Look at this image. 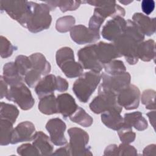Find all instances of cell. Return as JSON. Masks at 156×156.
<instances>
[{
  "instance_id": "cell-1",
  "label": "cell",
  "mask_w": 156,
  "mask_h": 156,
  "mask_svg": "<svg viewBox=\"0 0 156 156\" xmlns=\"http://www.w3.org/2000/svg\"><path fill=\"white\" fill-rule=\"evenodd\" d=\"M29 15L26 27L32 33H38L49 28L52 17L49 6L46 3L38 4L29 1Z\"/></svg>"
},
{
  "instance_id": "cell-2",
  "label": "cell",
  "mask_w": 156,
  "mask_h": 156,
  "mask_svg": "<svg viewBox=\"0 0 156 156\" xmlns=\"http://www.w3.org/2000/svg\"><path fill=\"white\" fill-rule=\"evenodd\" d=\"M101 80V75L99 73L91 71L86 72L74 82L73 91L80 102L86 103L95 91Z\"/></svg>"
},
{
  "instance_id": "cell-3",
  "label": "cell",
  "mask_w": 156,
  "mask_h": 156,
  "mask_svg": "<svg viewBox=\"0 0 156 156\" xmlns=\"http://www.w3.org/2000/svg\"><path fill=\"white\" fill-rule=\"evenodd\" d=\"M55 60L57 66L67 77L76 78L82 74L83 67L80 63L75 61L74 52L71 48L59 49L56 52Z\"/></svg>"
},
{
  "instance_id": "cell-4",
  "label": "cell",
  "mask_w": 156,
  "mask_h": 156,
  "mask_svg": "<svg viewBox=\"0 0 156 156\" xmlns=\"http://www.w3.org/2000/svg\"><path fill=\"white\" fill-rule=\"evenodd\" d=\"M101 79L102 82L99 87L98 93H107L117 95L130 84L131 76L128 72L116 75H110L104 72L101 74Z\"/></svg>"
},
{
  "instance_id": "cell-5",
  "label": "cell",
  "mask_w": 156,
  "mask_h": 156,
  "mask_svg": "<svg viewBox=\"0 0 156 156\" xmlns=\"http://www.w3.org/2000/svg\"><path fill=\"white\" fill-rule=\"evenodd\" d=\"M121 57H124L127 62L133 65L138 62V46L140 44L131 36L123 34L118 37L113 43Z\"/></svg>"
},
{
  "instance_id": "cell-6",
  "label": "cell",
  "mask_w": 156,
  "mask_h": 156,
  "mask_svg": "<svg viewBox=\"0 0 156 156\" xmlns=\"http://www.w3.org/2000/svg\"><path fill=\"white\" fill-rule=\"evenodd\" d=\"M69 136L71 155H92L90 147H87L89 141L88 134L83 129L78 127H71L68 130Z\"/></svg>"
},
{
  "instance_id": "cell-7",
  "label": "cell",
  "mask_w": 156,
  "mask_h": 156,
  "mask_svg": "<svg viewBox=\"0 0 156 156\" xmlns=\"http://www.w3.org/2000/svg\"><path fill=\"white\" fill-rule=\"evenodd\" d=\"M27 1H0L2 11L5 12L13 20L16 21L23 27H26L29 15V4Z\"/></svg>"
},
{
  "instance_id": "cell-8",
  "label": "cell",
  "mask_w": 156,
  "mask_h": 156,
  "mask_svg": "<svg viewBox=\"0 0 156 156\" xmlns=\"http://www.w3.org/2000/svg\"><path fill=\"white\" fill-rule=\"evenodd\" d=\"M5 98L16 103L23 110H30L35 104L30 90L24 83L10 87Z\"/></svg>"
},
{
  "instance_id": "cell-9",
  "label": "cell",
  "mask_w": 156,
  "mask_h": 156,
  "mask_svg": "<svg viewBox=\"0 0 156 156\" xmlns=\"http://www.w3.org/2000/svg\"><path fill=\"white\" fill-rule=\"evenodd\" d=\"M90 110L96 114L105 112L116 110L121 112L122 107L118 103L117 95L107 93H98L89 105Z\"/></svg>"
},
{
  "instance_id": "cell-10",
  "label": "cell",
  "mask_w": 156,
  "mask_h": 156,
  "mask_svg": "<svg viewBox=\"0 0 156 156\" xmlns=\"http://www.w3.org/2000/svg\"><path fill=\"white\" fill-rule=\"evenodd\" d=\"M82 3H87L95 6L94 12L104 20L108 17H123L126 12L124 8L116 4L115 1H85Z\"/></svg>"
},
{
  "instance_id": "cell-11",
  "label": "cell",
  "mask_w": 156,
  "mask_h": 156,
  "mask_svg": "<svg viewBox=\"0 0 156 156\" xmlns=\"http://www.w3.org/2000/svg\"><path fill=\"white\" fill-rule=\"evenodd\" d=\"M77 56L79 63L85 69L99 73L104 68V65L98 58L95 44L81 48L77 52Z\"/></svg>"
},
{
  "instance_id": "cell-12",
  "label": "cell",
  "mask_w": 156,
  "mask_h": 156,
  "mask_svg": "<svg viewBox=\"0 0 156 156\" xmlns=\"http://www.w3.org/2000/svg\"><path fill=\"white\" fill-rule=\"evenodd\" d=\"M140 91L133 84H129L117 94L119 105L126 110H134L138 107L140 99Z\"/></svg>"
},
{
  "instance_id": "cell-13",
  "label": "cell",
  "mask_w": 156,
  "mask_h": 156,
  "mask_svg": "<svg viewBox=\"0 0 156 156\" xmlns=\"http://www.w3.org/2000/svg\"><path fill=\"white\" fill-rule=\"evenodd\" d=\"M66 125L58 118L49 119L46 124V129L50 135V139L52 144L62 146L67 144V140L65 136Z\"/></svg>"
},
{
  "instance_id": "cell-14",
  "label": "cell",
  "mask_w": 156,
  "mask_h": 156,
  "mask_svg": "<svg viewBox=\"0 0 156 156\" xmlns=\"http://www.w3.org/2000/svg\"><path fill=\"white\" fill-rule=\"evenodd\" d=\"M69 32L73 41L78 44H91L100 38L99 32L91 30L82 24L74 26Z\"/></svg>"
},
{
  "instance_id": "cell-15",
  "label": "cell",
  "mask_w": 156,
  "mask_h": 156,
  "mask_svg": "<svg viewBox=\"0 0 156 156\" xmlns=\"http://www.w3.org/2000/svg\"><path fill=\"white\" fill-rule=\"evenodd\" d=\"M126 27V21L121 16H115L108 20L103 26L101 34L108 41H113L124 34Z\"/></svg>"
},
{
  "instance_id": "cell-16",
  "label": "cell",
  "mask_w": 156,
  "mask_h": 156,
  "mask_svg": "<svg viewBox=\"0 0 156 156\" xmlns=\"http://www.w3.org/2000/svg\"><path fill=\"white\" fill-rule=\"evenodd\" d=\"M35 133V127L32 122L23 121L13 129L10 143L15 144L18 143L32 141Z\"/></svg>"
},
{
  "instance_id": "cell-17",
  "label": "cell",
  "mask_w": 156,
  "mask_h": 156,
  "mask_svg": "<svg viewBox=\"0 0 156 156\" xmlns=\"http://www.w3.org/2000/svg\"><path fill=\"white\" fill-rule=\"evenodd\" d=\"M95 48L98 58L103 65L116 58L121 57L115 45L112 43L100 41L95 44Z\"/></svg>"
},
{
  "instance_id": "cell-18",
  "label": "cell",
  "mask_w": 156,
  "mask_h": 156,
  "mask_svg": "<svg viewBox=\"0 0 156 156\" xmlns=\"http://www.w3.org/2000/svg\"><path fill=\"white\" fill-rule=\"evenodd\" d=\"M58 113L65 119L69 118L77 110V105L74 98L68 93H62L57 97Z\"/></svg>"
},
{
  "instance_id": "cell-19",
  "label": "cell",
  "mask_w": 156,
  "mask_h": 156,
  "mask_svg": "<svg viewBox=\"0 0 156 156\" xmlns=\"http://www.w3.org/2000/svg\"><path fill=\"white\" fill-rule=\"evenodd\" d=\"M57 90V76L48 74L44 76L35 87V91L39 99L54 94Z\"/></svg>"
},
{
  "instance_id": "cell-20",
  "label": "cell",
  "mask_w": 156,
  "mask_h": 156,
  "mask_svg": "<svg viewBox=\"0 0 156 156\" xmlns=\"http://www.w3.org/2000/svg\"><path fill=\"white\" fill-rule=\"evenodd\" d=\"M29 57L32 64L30 71L41 77L49 74L51 70V66L41 53H34Z\"/></svg>"
},
{
  "instance_id": "cell-21",
  "label": "cell",
  "mask_w": 156,
  "mask_h": 156,
  "mask_svg": "<svg viewBox=\"0 0 156 156\" xmlns=\"http://www.w3.org/2000/svg\"><path fill=\"white\" fill-rule=\"evenodd\" d=\"M132 21L137 25L144 35L151 36L155 32V18H150L141 13H135Z\"/></svg>"
},
{
  "instance_id": "cell-22",
  "label": "cell",
  "mask_w": 156,
  "mask_h": 156,
  "mask_svg": "<svg viewBox=\"0 0 156 156\" xmlns=\"http://www.w3.org/2000/svg\"><path fill=\"white\" fill-rule=\"evenodd\" d=\"M32 144L38 150L41 155L52 154L54 147L49 136L42 131L35 132L32 139Z\"/></svg>"
},
{
  "instance_id": "cell-23",
  "label": "cell",
  "mask_w": 156,
  "mask_h": 156,
  "mask_svg": "<svg viewBox=\"0 0 156 156\" xmlns=\"http://www.w3.org/2000/svg\"><path fill=\"white\" fill-rule=\"evenodd\" d=\"M2 77L10 87L23 83L24 77L20 74L15 62H8L3 66Z\"/></svg>"
},
{
  "instance_id": "cell-24",
  "label": "cell",
  "mask_w": 156,
  "mask_h": 156,
  "mask_svg": "<svg viewBox=\"0 0 156 156\" xmlns=\"http://www.w3.org/2000/svg\"><path fill=\"white\" fill-rule=\"evenodd\" d=\"M101 121L106 127L114 130H119L124 123L121 112L116 110H111L102 113Z\"/></svg>"
},
{
  "instance_id": "cell-25",
  "label": "cell",
  "mask_w": 156,
  "mask_h": 156,
  "mask_svg": "<svg viewBox=\"0 0 156 156\" xmlns=\"http://www.w3.org/2000/svg\"><path fill=\"white\" fill-rule=\"evenodd\" d=\"M124 124L129 127H133L139 131L146 130L148 127L146 119L143 117L141 112H134L126 113L123 118Z\"/></svg>"
},
{
  "instance_id": "cell-26",
  "label": "cell",
  "mask_w": 156,
  "mask_h": 156,
  "mask_svg": "<svg viewBox=\"0 0 156 156\" xmlns=\"http://www.w3.org/2000/svg\"><path fill=\"white\" fill-rule=\"evenodd\" d=\"M138 57L144 62H150L155 58V43L153 40L143 41L138 46Z\"/></svg>"
},
{
  "instance_id": "cell-27",
  "label": "cell",
  "mask_w": 156,
  "mask_h": 156,
  "mask_svg": "<svg viewBox=\"0 0 156 156\" xmlns=\"http://www.w3.org/2000/svg\"><path fill=\"white\" fill-rule=\"evenodd\" d=\"M38 107L41 113L44 115H51L58 113L57 98H55L54 94H51L40 99Z\"/></svg>"
},
{
  "instance_id": "cell-28",
  "label": "cell",
  "mask_w": 156,
  "mask_h": 156,
  "mask_svg": "<svg viewBox=\"0 0 156 156\" xmlns=\"http://www.w3.org/2000/svg\"><path fill=\"white\" fill-rule=\"evenodd\" d=\"M44 3L47 4L51 11L54 10L56 7H58L62 12H66L67 11L76 10L78 9L82 3L80 1H45Z\"/></svg>"
},
{
  "instance_id": "cell-29",
  "label": "cell",
  "mask_w": 156,
  "mask_h": 156,
  "mask_svg": "<svg viewBox=\"0 0 156 156\" xmlns=\"http://www.w3.org/2000/svg\"><path fill=\"white\" fill-rule=\"evenodd\" d=\"M19 115V110L17 107L10 104L1 102L0 104V118L2 119H5L10 121L13 124L16 122V120Z\"/></svg>"
},
{
  "instance_id": "cell-30",
  "label": "cell",
  "mask_w": 156,
  "mask_h": 156,
  "mask_svg": "<svg viewBox=\"0 0 156 156\" xmlns=\"http://www.w3.org/2000/svg\"><path fill=\"white\" fill-rule=\"evenodd\" d=\"M69 118L71 121L84 127L91 126L93 122L92 117L79 106H78L76 112Z\"/></svg>"
},
{
  "instance_id": "cell-31",
  "label": "cell",
  "mask_w": 156,
  "mask_h": 156,
  "mask_svg": "<svg viewBox=\"0 0 156 156\" xmlns=\"http://www.w3.org/2000/svg\"><path fill=\"white\" fill-rule=\"evenodd\" d=\"M13 123L5 119H1L0 128H1V146H7L10 143L12 134L13 130Z\"/></svg>"
},
{
  "instance_id": "cell-32",
  "label": "cell",
  "mask_w": 156,
  "mask_h": 156,
  "mask_svg": "<svg viewBox=\"0 0 156 156\" xmlns=\"http://www.w3.org/2000/svg\"><path fill=\"white\" fill-rule=\"evenodd\" d=\"M76 23L75 18L73 16L67 15L59 18L55 24L56 30L61 33H65L71 30Z\"/></svg>"
},
{
  "instance_id": "cell-33",
  "label": "cell",
  "mask_w": 156,
  "mask_h": 156,
  "mask_svg": "<svg viewBox=\"0 0 156 156\" xmlns=\"http://www.w3.org/2000/svg\"><path fill=\"white\" fill-rule=\"evenodd\" d=\"M135 39L139 43L144 40V35L137 26V25L131 20L126 21V27L124 32Z\"/></svg>"
},
{
  "instance_id": "cell-34",
  "label": "cell",
  "mask_w": 156,
  "mask_h": 156,
  "mask_svg": "<svg viewBox=\"0 0 156 156\" xmlns=\"http://www.w3.org/2000/svg\"><path fill=\"white\" fill-rule=\"evenodd\" d=\"M105 73L110 75H116L126 72V68L122 61L113 60L104 65Z\"/></svg>"
},
{
  "instance_id": "cell-35",
  "label": "cell",
  "mask_w": 156,
  "mask_h": 156,
  "mask_svg": "<svg viewBox=\"0 0 156 156\" xmlns=\"http://www.w3.org/2000/svg\"><path fill=\"white\" fill-rule=\"evenodd\" d=\"M15 63L18 69L19 73L24 79L26 74L31 69L32 66L29 57L23 55H19L16 57Z\"/></svg>"
},
{
  "instance_id": "cell-36",
  "label": "cell",
  "mask_w": 156,
  "mask_h": 156,
  "mask_svg": "<svg viewBox=\"0 0 156 156\" xmlns=\"http://www.w3.org/2000/svg\"><path fill=\"white\" fill-rule=\"evenodd\" d=\"M120 140L123 143L130 144L133 142L136 138V133L133 132L132 127L124 125L117 130Z\"/></svg>"
},
{
  "instance_id": "cell-37",
  "label": "cell",
  "mask_w": 156,
  "mask_h": 156,
  "mask_svg": "<svg viewBox=\"0 0 156 156\" xmlns=\"http://www.w3.org/2000/svg\"><path fill=\"white\" fill-rule=\"evenodd\" d=\"M141 97V102L145 105L146 109L155 110V91L154 90L148 89L144 90Z\"/></svg>"
},
{
  "instance_id": "cell-38",
  "label": "cell",
  "mask_w": 156,
  "mask_h": 156,
  "mask_svg": "<svg viewBox=\"0 0 156 156\" xmlns=\"http://www.w3.org/2000/svg\"><path fill=\"white\" fill-rule=\"evenodd\" d=\"M0 39V55L4 58H8L12 55L16 49L6 37L1 35Z\"/></svg>"
},
{
  "instance_id": "cell-39",
  "label": "cell",
  "mask_w": 156,
  "mask_h": 156,
  "mask_svg": "<svg viewBox=\"0 0 156 156\" xmlns=\"http://www.w3.org/2000/svg\"><path fill=\"white\" fill-rule=\"evenodd\" d=\"M17 153L21 156H38L40 153L33 144L26 143L20 146L17 148Z\"/></svg>"
},
{
  "instance_id": "cell-40",
  "label": "cell",
  "mask_w": 156,
  "mask_h": 156,
  "mask_svg": "<svg viewBox=\"0 0 156 156\" xmlns=\"http://www.w3.org/2000/svg\"><path fill=\"white\" fill-rule=\"evenodd\" d=\"M137 150L136 148L129 144L122 143L118 146V155L132 156L137 155Z\"/></svg>"
},
{
  "instance_id": "cell-41",
  "label": "cell",
  "mask_w": 156,
  "mask_h": 156,
  "mask_svg": "<svg viewBox=\"0 0 156 156\" xmlns=\"http://www.w3.org/2000/svg\"><path fill=\"white\" fill-rule=\"evenodd\" d=\"M105 20L102 19L101 16L98 15L97 14L93 13V15L90 18L89 23H88V28L91 30L99 32V29L102 23Z\"/></svg>"
},
{
  "instance_id": "cell-42",
  "label": "cell",
  "mask_w": 156,
  "mask_h": 156,
  "mask_svg": "<svg viewBox=\"0 0 156 156\" xmlns=\"http://www.w3.org/2000/svg\"><path fill=\"white\" fill-rule=\"evenodd\" d=\"M155 8V2L153 0H143L141 2V9L146 15H150Z\"/></svg>"
},
{
  "instance_id": "cell-43",
  "label": "cell",
  "mask_w": 156,
  "mask_h": 156,
  "mask_svg": "<svg viewBox=\"0 0 156 156\" xmlns=\"http://www.w3.org/2000/svg\"><path fill=\"white\" fill-rule=\"evenodd\" d=\"M69 87L67 80L61 76H57V90L59 92L66 91Z\"/></svg>"
},
{
  "instance_id": "cell-44",
  "label": "cell",
  "mask_w": 156,
  "mask_h": 156,
  "mask_svg": "<svg viewBox=\"0 0 156 156\" xmlns=\"http://www.w3.org/2000/svg\"><path fill=\"white\" fill-rule=\"evenodd\" d=\"M104 155L107 156L118 155V147L115 144L108 145L105 147Z\"/></svg>"
},
{
  "instance_id": "cell-45",
  "label": "cell",
  "mask_w": 156,
  "mask_h": 156,
  "mask_svg": "<svg viewBox=\"0 0 156 156\" xmlns=\"http://www.w3.org/2000/svg\"><path fill=\"white\" fill-rule=\"evenodd\" d=\"M0 83H1V85H0V98L2 99H3L4 97L6 96L9 89H8V84L5 81V80L4 79L2 76H1V79H0Z\"/></svg>"
},
{
  "instance_id": "cell-46",
  "label": "cell",
  "mask_w": 156,
  "mask_h": 156,
  "mask_svg": "<svg viewBox=\"0 0 156 156\" xmlns=\"http://www.w3.org/2000/svg\"><path fill=\"white\" fill-rule=\"evenodd\" d=\"M54 155H71L70 149L69 147V144H66L64 145V146L57 149L55 152L52 153Z\"/></svg>"
},
{
  "instance_id": "cell-47",
  "label": "cell",
  "mask_w": 156,
  "mask_h": 156,
  "mask_svg": "<svg viewBox=\"0 0 156 156\" xmlns=\"http://www.w3.org/2000/svg\"><path fill=\"white\" fill-rule=\"evenodd\" d=\"M155 146H156L154 144L148 145L144 149L143 151V155H155L156 154Z\"/></svg>"
},
{
  "instance_id": "cell-48",
  "label": "cell",
  "mask_w": 156,
  "mask_h": 156,
  "mask_svg": "<svg viewBox=\"0 0 156 156\" xmlns=\"http://www.w3.org/2000/svg\"><path fill=\"white\" fill-rule=\"evenodd\" d=\"M147 116L149 119V121L152 126V127L155 129V111H152L147 113Z\"/></svg>"
},
{
  "instance_id": "cell-49",
  "label": "cell",
  "mask_w": 156,
  "mask_h": 156,
  "mask_svg": "<svg viewBox=\"0 0 156 156\" xmlns=\"http://www.w3.org/2000/svg\"><path fill=\"white\" fill-rule=\"evenodd\" d=\"M133 1H126V0H122V1H119V2L126 5H129L130 3L132 2Z\"/></svg>"
}]
</instances>
